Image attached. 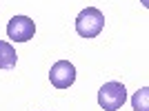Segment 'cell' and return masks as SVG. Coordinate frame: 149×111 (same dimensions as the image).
<instances>
[{
    "mask_svg": "<svg viewBox=\"0 0 149 111\" xmlns=\"http://www.w3.org/2000/svg\"><path fill=\"white\" fill-rule=\"evenodd\" d=\"M18 62V53L9 42L0 40V69H11Z\"/></svg>",
    "mask_w": 149,
    "mask_h": 111,
    "instance_id": "obj_5",
    "label": "cell"
},
{
    "mask_svg": "<svg viewBox=\"0 0 149 111\" xmlns=\"http://www.w3.org/2000/svg\"><path fill=\"white\" fill-rule=\"evenodd\" d=\"M49 80L56 89H69L76 82V67L69 60H58L49 71Z\"/></svg>",
    "mask_w": 149,
    "mask_h": 111,
    "instance_id": "obj_4",
    "label": "cell"
},
{
    "mask_svg": "<svg viewBox=\"0 0 149 111\" xmlns=\"http://www.w3.org/2000/svg\"><path fill=\"white\" fill-rule=\"evenodd\" d=\"M33 33H36V25L27 16H13L7 25V36L13 42H27V40L33 38Z\"/></svg>",
    "mask_w": 149,
    "mask_h": 111,
    "instance_id": "obj_3",
    "label": "cell"
},
{
    "mask_svg": "<svg viewBox=\"0 0 149 111\" xmlns=\"http://www.w3.org/2000/svg\"><path fill=\"white\" fill-rule=\"evenodd\" d=\"M127 100V89L123 82H105L98 91V105L107 111H118Z\"/></svg>",
    "mask_w": 149,
    "mask_h": 111,
    "instance_id": "obj_2",
    "label": "cell"
},
{
    "mask_svg": "<svg viewBox=\"0 0 149 111\" xmlns=\"http://www.w3.org/2000/svg\"><path fill=\"white\" fill-rule=\"evenodd\" d=\"M105 27V16L100 9L96 7H87V9H82L78 13V18H76V31H78V36L82 38H96L102 31Z\"/></svg>",
    "mask_w": 149,
    "mask_h": 111,
    "instance_id": "obj_1",
    "label": "cell"
},
{
    "mask_svg": "<svg viewBox=\"0 0 149 111\" xmlns=\"http://www.w3.org/2000/svg\"><path fill=\"white\" fill-rule=\"evenodd\" d=\"M131 105L136 111H149V89L143 87L140 91H136V96L131 98Z\"/></svg>",
    "mask_w": 149,
    "mask_h": 111,
    "instance_id": "obj_6",
    "label": "cell"
}]
</instances>
